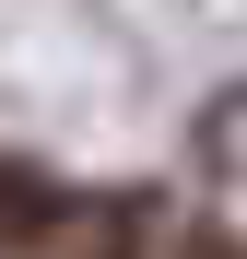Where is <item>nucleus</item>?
<instances>
[{"mask_svg": "<svg viewBox=\"0 0 247 259\" xmlns=\"http://www.w3.org/2000/svg\"><path fill=\"white\" fill-rule=\"evenodd\" d=\"M47 259H153V212L141 200H106V212H82V224H59Z\"/></svg>", "mask_w": 247, "mask_h": 259, "instance_id": "1", "label": "nucleus"}, {"mask_svg": "<svg viewBox=\"0 0 247 259\" xmlns=\"http://www.w3.org/2000/svg\"><path fill=\"white\" fill-rule=\"evenodd\" d=\"M59 224H71L59 189H35L24 165H0V259H12V247H59Z\"/></svg>", "mask_w": 247, "mask_h": 259, "instance_id": "2", "label": "nucleus"}, {"mask_svg": "<svg viewBox=\"0 0 247 259\" xmlns=\"http://www.w3.org/2000/svg\"><path fill=\"white\" fill-rule=\"evenodd\" d=\"M177 259H247V247H235V236H188Z\"/></svg>", "mask_w": 247, "mask_h": 259, "instance_id": "3", "label": "nucleus"}]
</instances>
